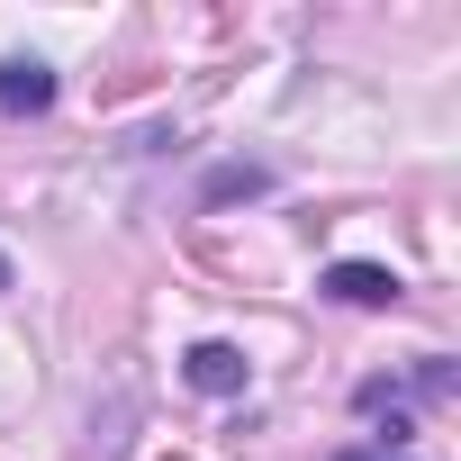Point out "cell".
<instances>
[{"label": "cell", "instance_id": "3957f363", "mask_svg": "<svg viewBox=\"0 0 461 461\" xmlns=\"http://www.w3.org/2000/svg\"><path fill=\"white\" fill-rule=\"evenodd\" d=\"M181 371H190V389H208V398H236V389H245V353H236V344H190Z\"/></svg>", "mask_w": 461, "mask_h": 461}, {"label": "cell", "instance_id": "8992f818", "mask_svg": "<svg viewBox=\"0 0 461 461\" xmlns=\"http://www.w3.org/2000/svg\"><path fill=\"white\" fill-rule=\"evenodd\" d=\"M0 290H10V254H0Z\"/></svg>", "mask_w": 461, "mask_h": 461}, {"label": "cell", "instance_id": "5b68a950", "mask_svg": "<svg viewBox=\"0 0 461 461\" xmlns=\"http://www.w3.org/2000/svg\"><path fill=\"white\" fill-rule=\"evenodd\" d=\"M335 461H407V452H389V443H353V452H335Z\"/></svg>", "mask_w": 461, "mask_h": 461}, {"label": "cell", "instance_id": "277c9868", "mask_svg": "<svg viewBox=\"0 0 461 461\" xmlns=\"http://www.w3.org/2000/svg\"><path fill=\"white\" fill-rule=\"evenodd\" d=\"M254 190H263V172H254V163H245V172H217V181H208V199H254Z\"/></svg>", "mask_w": 461, "mask_h": 461}, {"label": "cell", "instance_id": "7a4b0ae2", "mask_svg": "<svg viewBox=\"0 0 461 461\" xmlns=\"http://www.w3.org/2000/svg\"><path fill=\"white\" fill-rule=\"evenodd\" d=\"M326 290H335L344 308H398V290H407V281H398V272H380V263H335V272H326Z\"/></svg>", "mask_w": 461, "mask_h": 461}, {"label": "cell", "instance_id": "6da1fadb", "mask_svg": "<svg viewBox=\"0 0 461 461\" xmlns=\"http://www.w3.org/2000/svg\"><path fill=\"white\" fill-rule=\"evenodd\" d=\"M55 109V73L37 55H10L0 64V118H46Z\"/></svg>", "mask_w": 461, "mask_h": 461}]
</instances>
